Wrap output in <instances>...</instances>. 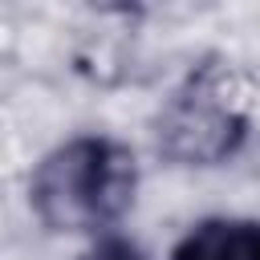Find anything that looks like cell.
I'll return each mask as SVG.
<instances>
[{"label": "cell", "mask_w": 260, "mask_h": 260, "mask_svg": "<svg viewBox=\"0 0 260 260\" xmlns=\"http://www.w3.org/2000/svg\"><path fill=\"white\" fill-rule=\"evenodd\" d=\"M138 195V158L110 134H73L57 142L28 179L32 215L57 236H93L114 228Z\"/></svg>", "instance_id": "obj_1"}, {"label": "cell", "mask_w": 260, "mask_h": 260, "mask_svg": "<svg viewBox=\"0 0 260 260\" xmlns=\"http://www.w3.org/2000/svg\"><path fill=\"white\" fill-rule=\"evenodd\" d=\"M77 260H150L134 240H126V236H102L98 244H89Z\"/></svg>", "instance_id": "obj_4"}, {"label": "cell", "mask_w": 260, "mask_h": 260, "mask_svg": "<svg viewBox=\"0 0 260 260\" xmlns=\"http://www.w3.org/2000/svg\"><path fill=\"white\" fill-rule=\"evenodd\" d=\"M252 134V81L228 57H203L162 98L154 150L175 167H223Z\"/></svg>", "instance_id": "obj_2"}, {"label": "cell", "mask_w": 260, "mask_h": 260, "mask_svg": "<svg viewBox=\"0 0 260 260\" xmlns=\"http://www.w3.org/2000/svg\"><path fill=\"white\" fill-rule=\"evenodd\" d=\"M171 260H260V219L248 215L199 219L175 244Z\"/></svg>", "instance_id": "obj_3"}]
</instances>
